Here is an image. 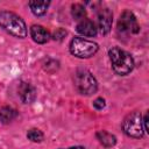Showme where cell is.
Listing matches in <instances>:
<instances>
[{
  "label": "cell",
  "instance_id": "6da1fadb",
  "mask_svg": "<svg viewBox=\"0 0 149 149\" xmlns=\"http://www.w3.org/2000/svg\"><path fill=\"white\" fill-rule=\"evenodd\" d=\"M108 56H109L112 68L115 73H118L120 76H126L133 70L134 59L130 56V54H128L127 51H125L118 47H114V48L109 49Z\"/></svg>",
  "mask_w": 149,
  "mask_h": 149
},
{
  "label": "cell",
  "instance_id": "7a4b0ae2",
  "mask_svg": "<svg viewBox=\"0 0 149 149\" xmlns=\"http://www.w3.org/2000/svg\"><path fill=\"white\" fill-rule=\"evenodd\" d=\"M0 27L15 37L23 38L27 35V27L24 21L13 12H0Z\"/></svg>",
  "mask_w": 149,
  "mask_h": 149
},
{
  "label": "cell",
  "instance_id": "3957f363",
  "mask_svg": "<svg viewBox=\"0 0 149 149\" xmlns=\"http://www.w3.org/2000/svg\"><path fill=\"white\" fill-rule=\"evenodd\" d=\"M98 51V44L93 41L83 38V37H74L70 42V52L79 58H88L93 56Z\"/></svg>",
  "mask_w": 149,
  "mask_h": 149
},
{
  "label": "cell",
  "instance_id": "277c9868",
  "mask_svg": "<svg viewBox=\"0 0 149 149\" xmlns=\"http://www.w3.org/2000/svg\"><path fill=\"white\" fill-rule=\"evenodd\" d=\"M122 129L125 134L129 137H134V139L142 137L144 134L142 115L139 112H133L128 114L122 122Z\"/></svg>",
  "mask_w": 149,
  "mask_h": 149
},
{
  "label": "cell",
  "instance_id": "5b68a950",
  "mask_svg": "<svg viewBox=\"0 0 149 149\" xmlns=\"http://www.w3.org/2000/svg\"><path fill=\"white\" fill-rule=\"evenodd\" d=\"M74 85L81 94L90 95L98 88L95 78L87 70H78L74 74Z\"/></svg>",
  "mask_w": 149,
  "mask_h": 149
},
{
  "label": "cell",
  "instance_id": "8992f818",
  "mask_svg": "<svg viewBox=\"0 0 149 149\" xmlns=\"http://www.w3.org/2000/svg\"><path fill=\"white\" fill-rule=\"evenodd\" d=\"M118 29L119 31L122 33H130V34L139 33L140 27L137 24L135 15L129 10H125L120 15V19L118 21Z\"/></svg>",
  "mask_w": 149,
  "mask_h": 149
},
{
  "label": "cell",
  "instance_id": "52a82bcc",
  "mask_svg": "<svg viewBox=\"0 0 149 149\" xmlns=\"http://www.w3.org/2000/svg\"><path fill=\"white\" fill-rule=\"evenodd\" d=\"M113 21V14L108 8H104L98 14V26L101 34H107L111 30Z\"/></svg>",
  "mask_w": 149,
  "mask_h": 149
},
{
  "label": "cell",
  "instance_id": "ba28073f",
  "mask_svg": "<svg viewBox=\"0 0 149 149\" xmlns=\"http://www.w3.org/2000/svg\"><path fill=\"white\" fill-rule=\"evenodd\" d=\"M30 36H31V38L36 43H40V44L47 43L49 41V38H50L49 31L44 27H42L40 24L31 26V28H30Z\"/></svg>",
  "mask_w": 149,
  "mask_h": 149
},
{
  "label": "cell",
  "instance_id": "9c48e42d",
  "mask_svg": "<svg viewBox=\"0 0 149 149\" xmlns=\"http://www.w3.org/2000/svg\"><path fill=\"white\" fill-rule=\"evenodd\" d=\"M19 95L24 104H31L36 98V91L30 84L21 83L19 86Z\"/></svg>",
  "mask_w": 149,
  "mask_h": 149
},
{
  "label": "cell",
  "instance_id": "30bf717a",
  "mask_svg": "<svg viewBox=\"0 0 149 149\" xmlns=\"http://www.w3.org/2000/svg\"><path fill=\"white\" fill-rule=\"evenodd\" d=\"M77 31L80 35L88 36V37H92V36L97 35L95 24L93 23V21H91L88 19H84V20L79 21V23L77 24Z\"/></svg>",
  "mask_w": 149,
  "mask_h": 149
},
{
  "label": "cell",
  "instance_id": "8fae6325",
  "mask_svg": "<svg viewBox=\"0 0 149 149\" xmlns=\"http://www.w3.org/2000/svg\"><path fill=\"white\" fill-rule=\"evenodd\" d=\"M97 137H98L99 142H100L104 147H106V148H111V147H113V146L116 143L115 136L112 135V134H109V133H107V132H105V130L98 132V133H97Z\"/></svg>",
  "mask_w": 149,
  "mask_h": 149
},
{
  "label": "cell",
  "instance_id": "7c38bea8",
  "mask_svg": "<svg viewBox=\"0 0 149 149\" xmlns=\"http://www.w3.org/2000/svg\"><path fill=\"white\" fill-rule=\"evenodd\" d=\"M28 5H29L31 12H33L35 15L40 16V15L45 14V12H47V9H48L50 2H49V1H29Z\"/></svg>",
  "mask_w": 149,
  "mask_h": 149
},
{
  "label": "cell",
  "instance_id": "4fadbf2b",
  "mask_svg": "<svg viewBox=\"0 0 149 149\" xmlns=\"http://www.w3.org/2000/svg\"><path fill=\"white\" fill-rule=\"evenodd\" d=\"M15 116H16V111L14 108H12V107L6 106V107H2L0 109V121L2 123L10 122Z\"/></svg>",
  "mask_w": 149,
  "mask_h": 149
},
{
  "label": "cell",
  "instance_id": "5bb4252c",
  "mask_svg": "<svg viewBox=\"0 0 149 149\" xmlns=\"http://www.w3.org/2000/svg\"><path fill=\"white\" fill-rule=\"evenodd\" d=\"M71 13H72L73 19L77 20V21H81V20H84V17L86 16L85 7H83L80 3H74V5H72Z\"/></svg>",
  "mask_w": 149,
  "mask_h": 149
},
{
  "label": "cell",
  "instance_id": "9a60e30c",
  "mask_svg": "<svg viewBox=\"0 0 149 149\" xmlns=\"http://www.w3.org/2000/svg\"><path fill=\"white\" fill-rule=\"evenodd\" d=\"M27 137L33 142H41L43 140V133L37 128H31L28 130Z\"/></svg>",
  "mask_w": 149,
  "mask_h": 149
},
{
  "label": "cell",
  "instance_id": "2e32d148",
  "mask_svg": "<svg viewBox=\"0 0 149 149\" xmlns=\"http://www.w3.org/2000/svg\"><path fill=\"white\" fill-rule=\"evenodd\" d=\"M93 106L97 108V109H102L105 107V100L102 98H97L93 102Z\"/></svg>",
  "mask_w": 149,
  "mask_h": 149
},
{
  "label": "cell",
  "instance_id": "e0dca14e",
  "mask_svg": "<svg viewBox=\"0 0 149 149\" xmlns=\"http://www.w3.org/2000/svg\"><path fill=\"white\" fill-rule=\"evenodd\" d=\"M66 149H84V148L80 147V146H76V147H70V148H66Z\"/></svg>",
  "mask_w": 149,
  "mask_h": 149
}]
</instances>
